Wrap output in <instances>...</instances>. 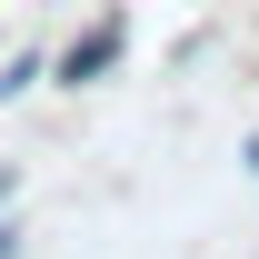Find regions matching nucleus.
Segmentation results:
<instances>
[{
  "instance_id": "f257e3e1",
  "label": "nucleus",
  "mask_w": 259,
  "mask_h": 259,
  "mask_svg": "<svg viewBox=\"0 0 259 259\" xmlns=\"http://www.w3.org/2000/svg\"><path fill=\"white\" fill-rule=\"evenodd\" d=\"M120 50H130V20H120V10H100L90 30H70V50L50 60V90H90V80H110Z\"/></svg>"
},
{
  "instance_id": "f03ea898",
  "label": "nucleus",
  "mask_w": 259,
  "mask_h": 259,
  "mask_svg": "<svg viewBox=\"0 0 259 259\" xmlns=\"http://www.w3.org/2000/svg\"><path fill=\"white\" fill-rule=\"evenodd\" d=\"M40 80H50V60H40V50H10V60H0V100H30Z\"/></svg>"
},
{
  "instance_id": "7ed1b4c3",
  "label": "nucleus",
  "mask_w": 259,
  "mask_h": 259,
  "mask_svg": "<svg viewBox=\"0 0 259 259\" xmlns=\"http://www.w3.org/2000/svg\"><path fill=\"white\" fill-rule=\"evenodd\" d=\"M0 259H30V220H10V209H0Z\"/></svg>"
},
{
  "instance_id": "20e7f679",
  "label": "nucleus",
  "mask_w": 259,
  "mask_h": 259,
  "mask_svg": "<svg viewBox=\"0 0 259 259\" xmlns=\"http://www.w3.org/2000/svg\"><path fill=\"white\" fill-rule=\"evenodd\" d=\"M10 190H20V169H10V160H0V209H10Z\"/></svg>"
}]
</instances>
